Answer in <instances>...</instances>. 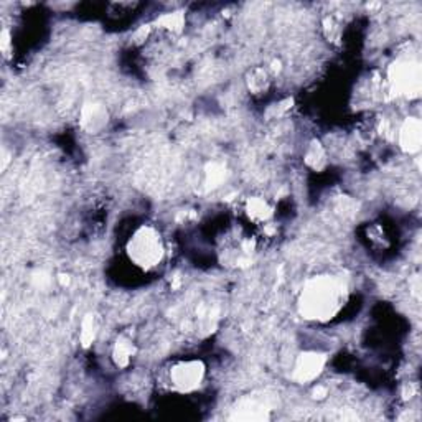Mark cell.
<instances>
[{"label":"cell","instance_id":"cell-3","mask_svg":"<svg viewBox=\"0 0 422 422\" xmlns=\"http://www.w3.org/2000/svg\"><path fill=\"white\" fill-rule=\"evenodd\" d=\"M388 84L394 96L406 99L419 98L422 88L421 63L414 58H398L389 64Z\"/></svg>","mask_w":422,"mask_h":422},{"label":"cell","instance_id":"cell-10","mask_svg":"<svg viewBox=\"0 0 422 422\" xmlns=\"http://www.w3.org/2000/svg\"><path fill=\"white\" fill-rule=\"evenodd\" d=\"M136 355H137V346L132 341V339H129L126 335H119L116 341H114L112 350H111L112 363L121 370L127 368V366L132 363L134 356Z\"/></svg>","mask_w":422,"mask_h":422},{"label":"cell","instance_id":"cell-4","mask_svg":"<svg viewBox=\"0 0 422 422\" xmlns=\"http://www.w3.org/2000/svg\"><path fill=\"white\" fill-rule=\"evenodd\" d=\"M205 376L206 366L201 360L197 358L180 360L173 363L172 368L168 370L170 386L182 394H190L200 389L203 381H205Z\"/></svg>","mask_w":422,"mask_h":422},{"label":"cell","instance_id":"cell-11","mask_svg":"<svg viewBox=\"0 0 422 422\" xmlns=\"http://www.w3.org/2000/svg\"><path fill=\"white\" fill-rule=\"evenodd\" d=\"M304 163L307 168L314 172H324L329 165V156H327V148L324 147L319 139H312L304 152Z\"/></svg>","mask_w":422,"mask_h":422},{"label":"cell","instance_id":"cell-7","mask_svg":"<svg viewBox=\"0 0 422 422\" xmlns=\"http://www.w3.org/2000/svg\"><path fill=\"white\" fill-rule=\"evenodd\" d=\"M398 143L404 153L416 156L422 147V124L418 117H406L398 131Z\"/></svg>","mask_w":422,"mask_h":422},{"label":"cell","instance_id":"cell-6","mask_svg":"<svg viewBox=\"0 0 422 422\" xmlns=\"http://www.w3.org/2000/svg\"><path fill=\"white\" fill-rule=\"evenodd\" d=\"M329 356L322 351L307 350L297 355L292 366V380L299 385H310L324 373Z\"/></svg>","mask_w":422,"mask_h":422},{"label":"cell","instance_id":"cell-18","mask_svg":"<svg viewBox=\"0 0 422 422\" xmlns=\"http://www.w3.org/2000/svg\"><path fill=\"white\" fill-rule=\"evenodd\" d=\"M312 396H314V399L317 401H324L327 396H329V388L324 385H317L314 389H312Z\"/></svg>","mask_w":422,"mask_h":422},{"label":"cell","instance_id":"cell-15","mask_svg":"<svg viewBox=\"0 0 422 422\" xmlns=\"http://www.w3.org/2000/svg\"><path fill=\"white\" fill-rule=\"evenodd\" d=\"M203 175H205V185L208 188H218L226 180L228 170L221 162H210L203 168Z\"/></svg>","mask_w":422,"mask_h":422},{"label":"cell","instance_id":"cell-17","mask_svg":"<svg viewBox=\"0 0 422 422\" xmlns=\"http://www.w3.org/2000/svg\"><path fill=\"white\" fill-rule=\"evenodd\" d=\"M418 386L414 383H408L403 386V391H401V396H403L404 401H411L414 399V396H418Z\"/></svg>","mask_w":422,"mask_h":422},{"label":"cell","instance_id":"cell-19","mask_svg":"<svg viewBox=\"0 0 422 422\" xmlns=\"http://www.w3.org/2000/svg\"><path fill=\"white\" fill-rule=\"evenodd\" d=\"M411 287L414 289L413 294H414L416 299H419V294H421V279H419V276H414L413 282H411Z\"/></svg>","mask_w":422,"mask_h":422},{"label":"cell","instance_id":"cell-20","mask_svg":"<svg viewBox=\"0 0 422 422\" xmlns=\"http://www.w3.org/2000/svg\"><path fill=\"white\" fill-rule=\"evenodd\" d=\"M57 279L61 287H68L69 282H71V277H69V274H58Z\"/></svg>","mask_w":422,"mask_h":422},{"label":"cell","instance_id":"cell-16","mask_svg":"<svg viewBox=\"0 0 422 422\" xmlns=\"http://www.w3.org/2000/svg\"><path fill=\"white\" fill-rule=\"evenodd\" d=\"M322 30H324L325 38L332 43H336L341 37V27L334 15H327L324 22H322Z\"/></svg>","mask_w":422,"mask_h":422},{"label":"cell","instance_id":"cell-2","mask_svg":"<svg viewBox=\"0 0 422 422\" xmlns=\"http://www.w3.org/2000/svg\"><path fill=\"white\" fill-rule=\"evenodd\" d=\"M126 254L134 266L142 271L156 269L165 257V245L160 231L152 225H142L127 240Z\"/></svg>","mask_w":422,"mask_h":422},{"label":"cell","instance_id":"cell-13","mask_svg":"<svg viewBox=\"0 0 422 422\" xmlns=\"http://www.w3.org/2000/svg\"><path fill=\"white\" fill-rule=\"evenodd\" d=\"M98 332H99V325H98L96 315L89 312V314L83 317L81 325H79V345H81L83 348L93 346V344L98 339Z\"/></svg>","mask_w":422,"mask_h":422},{"label":"cell","instance_id":"cell-14","mask_svg":"<svg viewBox=\"0 0 422 422\" xmlns=\"http://www.w3.org/2000/svg\"><path fill=\"white\" fill-rule=\"evenodd\" d=\"M157 27L165 30L168 33H182L185 28V13L177 10V12L163 13L157 18Z\"/></svg>","mask_w":422,"mask_h":422},{"label":"cell","instance_id":"cell-21","mask_svg":"<svg viewBox=\"0 0 422 422\" xmlns=\"http://www.w3.org/2000/svg\"><path fill=\"white\" fill-rule=\"evenodd\" d=\"M282 69V61L281 59H274V61L271 63V73L272 74H277Z\"/></svg>","mask_w":422,"mask_h":422},{"label":"cell","instance_id":"cell-1","mask_svg":"<svg viewBox=\"0 0 422 422\" xmlns=\"http://www.w3.org/2000/svg\"><path fill=\"white\" fill-rule=\"evenodd\" d=\"M348 300V286L332 274L309 277L302 286L297 312L302 319L315 324H327L344 310Z\"/></svg>","mask_w":422,"mask_h":422},{"label":"cell","instance_id":"cell-8","mask_svg":"<svg viewBox=\"0 0 422 422\" xmlns=\"http://www.w3.org/2000/svg\"><path fill=\"white\" fill-rule=\"evenodd\" d=\"M109 112L101 102H86L79 114V126L88 134H99L106 129Z\"/></svg>","mask_w":422,"mask_h":422},{"label":"cell","instance_id":"cell-12","mask_svg":"<svg viewBox=\"0 0 422 422\" xmlns=\"http://www.w3.org/2000/svg\"><path fill=\"white\" fill-rule=\"evenodd\" d=\"M271 86V71L262 66H254L246 74V88L251 94H264Z\"/></svg>","mask_w":422,"mask_h":422},{"label":"cell","instance_id":"cell-9","mask_svg":"<svg viewBox=\"0 0 422 422\" xmlns=\"http://www.w3.org/2000/svg\"><path fill=\"white\" fill-rule=\"evenodd\" d=\"M245 213L247 220L256 223V225H267L274 216V208L266 198L250 197L245 203Z\"/></svg>","mask_w":422,"mask_h":422},{"label":"cell","instance_id":"cell-5","mask_svg":"<svg viewBox=\"0 0 422 422\" xmlns=\"http://www.w3.org/2000/svg\"><path fill=\"white\" fill-rule=\"evenodd\" d=\"M272 404L266 394H246L231 408V421H269Z\"/></svg>","mask_w":422,"mask_h":422}]
</instances>
